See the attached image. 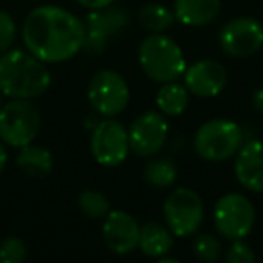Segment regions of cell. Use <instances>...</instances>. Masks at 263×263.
I'll return each instance as SVG.
<instances>
[{
	"instance_id": "cell-1",
	"label": "cell",
	"mask_w": 263,
	"mask_h": 263,
	"mask_svg": "<svg viewBox=\"0 0 263 263\" xmlns=\"http://www.w3.org/2000/svg\"><path fill=\"white\" fill-rule=\"evenodd\" d=\"M26 49L44 63L67 62L85 44V24L58 6H40L26 16L22 26Z\"/></svg>"
},
{
	"instance_id": "cell-2",
	"label": "cell",
	"mask_w": 263,
	"mask_h": 263,
	"mask_svg": "<svg viewBox=\"0 0 263 263\" xmlns=\"http://www.w3.org/2000/svg\"><path fill=\"white\" fill-rule=\"evenodd\" d=\"M51 87V74L29 51L9 49L0 56V92L11 99H33Z\"/></svg>"
},
{
	"instance_id": "cell-3",
	"label": "cell",
	"mask_w": 263,
	"mask_h": 263,
	"mask_svg": "<svg viewBox=\"0 0 263 263\" xmlns=\"http://www.w3.org/2000/svg\"><path fill=\"white\" fill-rule=\"evenodd\" d=\"M139 63L144 74L157 83L177 81L187 69L182 49L162 33H150L141 42Z\"/></svg>"
},
{
	"instance_id": "cell-4",
	"label": "cell",
	"mask_w": 263,
	"mask_h": 263,
	"mask_svg": "<svg viewBox=\"0 0 263 263\" xmlns=\"http://www.w3.org/2000/svg\"><path fill=\"white\" fill-rule=\"evenodd\" d=\"M243 144V130L231 119H209L195 134L193 146L202 159L222 162L238 154Z\"/></svg>"
},
{
	"instance_id": "cell-5",
	"label": "cell",
	"mask_w": 263,
	"mask_h": 263,
	"mask_svg": "<svg viewBox=\"0 0 263 263\" xmlns=\"http://www.w3.org/2000/svg\"><path fill=\"white\" fill-rule=\"evenodd\" d=\"M40 130V114L29 99H11L0 110V139L11 148H24Z\"/></svg>"
},
{
	"instance_id": "cell-6",
	"label": "cell",
	"mask_w": 263,
	"mask_h": 263,
	"mask_svg": "<svg viewBox=\"0 0 263 263\" xmlns=\"http://www.w3.org/2000/svg\"><path fill=\"white\" fill-rule=\"evenodd\" d=\"M164 218L175 238L195 234L204 220V202L197 191L177 187L164 200Z\"/></svg>"
},
{
	"instance_id": "cell-7",
	"label": "cell",
	"mask_w": 263,
	"mask_h": 263,
	"mask_svg": "<svg viewBox=\"0 0 263 263\" xmlns=\"http://www.w3.org/2000/svg\"><path fill=\"white\" fill-rule=\"evenodd\" d=\"M254 208L241 193H227L218 198L213 211L215 227L227 240H243L254 226Z\"/></svg>"
},
{
	"instance_id": "cell-8",
	"label": "cell",
	"mask_w": 263,
	"mask_h": 263,
	"mask_svg": "<svg viewBox=\"0 0 263 263\" xmlns=\"http://www.w3.org/2000/svg\"><path fill=\"white\" fill-rule=\"evenodd\" d=\"M88 101L92 108L105 117H116L128 106L130 88L116 70H99L88 83Z\"/></svg>"
},
{
	"instance_id": "cell-9",
	"label": "cell",
	"mask_w": 263,
	"mask_h": 263,
	"mask_svg": "<svg viewBox=\"0 0 263 263\" xmlns=\"http://www.w3.org/2000/svg\"><path fill=\"white\" fill-rule=\"evenodd\" d=\"M90 150L96 162L105 168H116L130 154L128 130L116 119H103L92 132Z\"/></svg>"
},
{
	"instance_id": "cell-10",
	"label": "cell",
	"mask_w": 263,
	"mask_h": 263,
	"mask_svg": "<svg viewBox=\"0 0 263 263\" xmlns=\"http://www.w3.org/2000/svg\"><path fill=\"white\" fill-rule=\"evenodd\" d=\"M85 24V44L83 51L88 54H101L108 42L121 34L128 26L126 11L119 8H101L92 9L83 20Z\"/></svg>"
},
{
	"instance_id": "cell-11",
	"label": "cell",
	"mask_w": 263,
	"mask_h": 263,
	"mask_svg": "<svg viewBox=\"0 0 263 263\" xmlns=\"http://www.w3.org/2000/svg\"><path fill=\"white\" fill-rule=\"evenodd\" d=\"M220 47L231 58H247L261 49L263 26L251 16L229 20L220 31Z\"/></svg>"
},
{
	"instance_id": "cell-12",
	"label": "cell",
	"mask_w": 263,
	"mask_h": 263,
	"mask_svg": "<svg viewBox=\"0 0 263 263\" xmlns=\"http://www.w3.org/2000/svg\"><path fill=\"white\" fill-rule=\"evenodd\" d=\"M168 121L164 114L159 112H144L132 123L128 130L130 139V150L139 157H150L155 155L166 143L168 137Z\"/></svg>"
},
{
	"instance_id": "cell-13",
	"label": "cell",
	"mask_w": 263,
	"mask_h": 263,
	"mask_svg": "<svg viewBox=\"0 0 263 263\" xmlns=\"http://www.w3.org/2000/svg\"><path fill=\"white\" fill-rule=\"evenodd\" d=\"M103 241L114 254H128L139 247L141 227L126 211H110L103 222Z\"/></svg>"
},
{
	"instance_id": "cell-14",
	"label": "cell",
	"mask_w": 263,
	"mask_h": 263,
	"mask_svg": "<svg viewBox=\"0 0 263 263\" xmlns=\"http://www.w3.org/2000/svg\"><path fill=\"white\" fill-rule=\"evenodd\" d=\"M184 85L190 94L198 98H215L226 88L227 70L215 60H198L184 72Z\"/></svg>"
},
{
	"instance_id": "cell-15",
	"label": "cell",
	"mask_w": 263,
	"mask_h": 263,
	"mask_svg": "<svg viewBox=\"0 0 263 263\" xmlns=\"http://www.w3.org/2000/svg\"><path fill=\"white\" fill-rule=\"evenodd\" d=\"M234 173L241 187L254 193L263 191V141L252 139L241 144L236 154Z\"/></svg>"
},
{
	"instance_id": "cell-16",
	"label": "cell",
	"mask_w": 263,
	"mask_h": 263,
	"mask_svg": "<svg viewBox=\"0 0 263 263\" xmlns=\"http://www.w3.org/2000/svg\"><path fill=\"white\" fill-rule=\"evenodd\" d=\"M220 0H175V18L184 26L202 27L218 18Z\"/></svg>"
},
{
	"instance_id": "cell-17",
	"label": "cell",
	"mask_w": 263,
	"mask_h": 263,
	"mask_svg": "<svg viewBox=\"0 0 263 263\" xmlns=\"http://www.w3.org/2000/svg\"><path fill=\"white\" fill-rule=\"evenodd\" d=\"M16 164L31 179H45L52 172V154L47 148L27 144L20 148Z\"/></svg>"
},
{
	"instance_id": "cell-18",
	"label": "cell",
	"mask_w": 263,
	"mask_h": 263,
	"mask_svg": "<svg viewBox=\"0 0 263 263\" xmlns=\"http://www.w3.org/2000/svg\"><path fill=\"white\" fill-rule=\"evenodd\" d=\"M173 247V233L161 223H146L141 227L139 249L150 258H161Z\"/></svg>"
},
{
	"instance_id": "cell-19",
	"label": "cell",
	"mask_w": 263,
	"mask_h": 263,
	"mask_svg": "<svg viewBox=\"0 0 263 263\" xmlns=\"http://www.w3.org/2000/svg\"><path fill=\"white\" fill-rule=\"evenodd\" d=\"M155 103H157L161 114H164V116H180L190 105V90L186 88V85L170 81V83H164V87H161V90L157 92Z\"/></svg>"
},
{
	"instance_id": "cell-20",
	"label": "cell",
	"mask_w": 263,
	"mask_h": 263,
	"mask_svg": "<svg viewBox=\"0 0 263 263\" xmlns=\"http://www.w3.org/2000/svg\"><path fill=\"white\" fill-rule=\"evenodd\" d=\"M139 24L148 33H164L175 22V13L170 11L166 6L161 4H146L139 11Z\"/></svg>"
},
{
	"instance_id": "cell-21",
	"label": "cell",
	"mask_w": 263,
	"mask_h": 263,
	"mask_svg": "<svg viewBox=\"0 0 263 263\" xmlns=\"http://www.w3.org/2000/svg\"><path fill=\"white\" fill-rule=\"evenodd\" d=\"M143 177L152 187L168 190L177 180V168L170 159H155L144 166Z\"/></svg>"
},
{
	"instance_id": "cell-22",
	"label": "cell",
	"mask_w": 263,
	"mask_h": 263,
	"mask_svg": "<svg viewBox=\"0 0 263 263\" xmlns=\"http://www.w3.org/2000/svg\"><path fill=\"white\" fill-rule=\"evenodd\" d=\"M78 208L88 218H105L110 213V202L103 193L96 190H85L78 197Z\"/></svg>"
},
{
	"instance_id": "cell-23",
	"label": "cell",
	"mask_w": 263,
	"mask_h": 263,
	"mask_svg": "<svg viewBox=\"0 0 263 263\" xmlns=\"http://www.w3.org/2000/svg\"><path fill=\"white\" fill-rule=\"evenodd\" d=\"M193 252L200 261L213 263L222 254V243L216 236L209 233H202L195 238L193 241Z\"/></svg>"
},
{
	"instance_id": "cell-24",
	"label": "cell",
	"mask_w": 263,
	"mask_h": 263,
	"mask_svg": "<svg viewBox=\"0 0 263 263\" xmlns=\"http://www.w3.org/2000/svg\"><path fill=\"white\" fill-rule=\"evenodd\" d=\"M27 256V247L20 238L8 236L0 241V263H22Z\"/></svg>"
},
{
	"instance_id": "cell-25",
	"label": "cell",
	"mask_w": 263,
	"mask_h": 263,
	"mask_svg": "<svg viewBox=\"0 0 263 263\" xmlns=\"http://www.w3.org/2000/svg\"><path fill=\"white\" fill-rule=\"evenodd\" d=\"M16 40V22L8 11L0 9V52H6L13 47Z\"/></svg>"
},
{
	"instance_id": "cell-26",
	"label": "cell",
	"mask_w": 263,
	"mask_h": 263,
	"mask_svg": "<svg viewBox=\"0 0 263 263\" xmlns=\"http://www.w3.org/2000/svg\"><path fill=\"white\" fill-rule=\"evenodd\" d=\"M254 259L256 256L252 252V249L241 240H233L231 247L226 252L227 263H254Z\"/></svg>"
},
{
	"instance_id": "cell-27",
	"label": "cell",
	"mask_w": 263,
	"mask_h": 263,
	"mask_svg": "<svg viewBox=\"0 0 263 263\" xmlns=\"http://www.w3.org/2000/svg\"><path fill=\"white\" fill-rule=\"evenodd\" d=\"M78 4L83 6L87 9H101V8H106V6L114 4V0H76Z\"/></svg>"
},
{
	"instance_id": "cell-28",
	"label": "cell",
	"mask_w": 263,
	"mask_h": 263,
	"mask_svg": "<svg viewBox=\"0 0 263 263\" xmlns=\"http://www.w3.org/2000/svg\"><path fill=\"white\" fill-rule=\"evenodd\" d=\"M252 105H254V108L259 114H263V87L254 90V94H252Z\"/></svg>"
},
{
	"instance_id": "cell-29",
	"label": "cell",
	"mask_w": 263,
	"mask_h": 263,
	"mask_svg": "<svg viewBox=\"0 0 263 263\" xmlns=\"http://www.w3.org/2000/svg\"><path fill=\"white\" fill-rule=\"evenodd\" d=\"M6 162H8V152L4 148V143H0V173L6 168Z\"/></svg>"
},
{
	"instance_id": "cell-30",
	"label": "cell",
	"mask_w": 263,
	"mask_h": 263,
	"mask_svg": "<svg viewBox=\"0 0 263 263\" xmlns=\"http://www.w3.org/2000/svg\"><path fill=\"white\" fill-rule=\"evenodd\" d=\"M2 106H4V103H2V92H0V110H2Z\"/></svg>"
}]
</instances>
